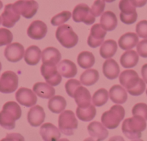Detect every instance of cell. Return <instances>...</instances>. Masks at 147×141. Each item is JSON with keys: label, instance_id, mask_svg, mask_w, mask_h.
Instances as JSON below:
<instances>
[{"label": "cell", "instance_id": "cell-40", "mask_svg": "<svg viewBox=\"0 0 147 141\" xmlns=\"http://www.w3.org/2000/svg\"><path fill=\"white\" fill-rule=\"evenodd\" d=\"M106 7V1L104 0H95L91 7V12L95 17H99L104 11Z\"/></svg>", "mask_w": 147, "mask_h": 141}, {"label": "cell", "instance_id": "cell-34", "mask_svg": "<svg viewBox=\"0 0 147 141\" xmlns=\"http://www.w3.org/2000/svg\"><path fill=\"white\" fill-rule=\"evenodd\" d=\"M96 109L93 105H90L88 107H83V108L79 107L76 108V115L82 121H91L96 117Z\"/></svg>", "mask_w": 147, "mask_h": 141}, {"label": "cell", "instance_id": "cell-10", "mask_svg": "<svg viewBox=\"0 0 147 141\" xmlns=\"http://www.w3.org/2000/svg\"><path fill=\"white\" fill-rule=\"evenodd\" d=\"M16 11L26 19L34 17L39 8V4L34 0H17L13 4Z\"/></svg>", "mask_w": 147, "mask_h": 141}, {"label": "cell", "instance_id": "cell-24", "mask_svg": "<svg viewBox=\"0 0 147 141\" xmlns=\"http://www.w3.org/2000/svg\"><path fill=\"white\" fill-rule=\"evenodd\" d=\"M61 54L57 49L49 47L42 52V61L45 64H57L61 60Z\"/></svg>", "mask_w": 147, "mask_h": 141}, {"label": "cell", "instance_id": "cell-31", "mask_svg": "<svg viewBox=\"0 0 147 141\" xmlns=\"http://www.w3.org/2000/svg\"><path fill=\"white\" fill-rule=\"evenodd\" d=\"M66 105L67 103L64 97L60 95L53 96L48 102V108L52 113L59 114L65 109Z\"/></svg>", "mask_w": 147, "mask_h": 141}, {"label": "cell", "instance_id": "cell-18", "mask_svg": "<svg viewBox=\"0 0 147 141\" xmlns=\"http://www.w3.org/2000/svg\"><path fill=\"white\" fill-rule=\"evenodd\" d=\"M88 132L93 140H103L109 136V132L103 123L97 121L91 122L88 126Z\"/></svg>", "mask_w": 147, "mask_h": 141}, {"label": "cell", "instance_id": "cell-16", "mask_svg": "<svg viewBox=\"0 0 147 141\" xmlns=\"http://www.w3.org/2000/svg\"><path fill=\"white\" fill-rule=\"evenodd\" d=\"M1 17L2 25L7 28H11L20 20V14L14 8L13 4H8L4 7Z\"/></svg>", "mask_w": 147, "mask_h": 141}, {"label": "cell", "instance_id": "cell-20", "mask_svg": "<svg viewBox=\"0 0 147 141\" xmlns=\"http://www.w3.org/2000/svg\"><path fill=\"white\" fill-rule=\"evenodd\" d=\"M75 101L78 107H87L91 105V95L89 90L85 87L80 85L77 88L74 94Z\"/></svg>", "mask_w": 147, "mask_h": 141}, {"label": "cell", "instance_id": "cell-21", "mask_svg": "<svg viewBox=\"0 0 147 141\" xmlns=\"http://www.w3.org/2000/svg\"><path fill=\"white\" fill-rule=\"evenodd\" d=\"M103 73L109 80L116 79L120 75V67L116 60L108 59L103 64Z\"/></svg>", "mask_w": 147, "mask_h": 141}, {"label": "cell", "instance_id": "cell-35", "mask_svg": "<svg viewBox=\"0 0 147 141\" xmlns=\"http://www.w3.org/2000/svg\"><path fill=\"white\" fill-rule=\"evenodd\" d=\"M109 100V92L105 88H100L95 92L92 97L93 105L97 107H100L106 104Z\"/></svg>", "mask_w": 147, "mask_h": 141}, {"label": "cell", "instance_id": "cell-14", "mask_svg": "<svg viewBox=\"0 0 147 141\" xmlns=\"http://www.w3.org/2000/svg\"><path fill=\"white\" fill-rule=\"evenodd\" d=\"M47 33V24L41 20L33 21L27 30L29 37L34 40H40L44 38Z\"/></svg>", "mask_w": 147, "mask_h": 141}, {"label": "cell", "instance_id": "cell-6", "mask_svg": "<svg viewBox=\"0 0 147 141\" xmlns=\"http://www.w3.org/2000/svg\"><path fill=\"white\" fill-rule=\"evenodd\" d=\"M78 126V122L72 110H65L59 115L58 126L63 134L67 136H73L74 134V130L77 129Z\"/></svg>", "mask_w": 147, "mask_h": 141}, {"label": "cell", "instance_id": "cell-44", "mask_svg": "<svg viewBox=\"0 0 147 141\" xmlns=\"http://www.w3.org/2000/svg\"><path fill=\"white\" fill-rule=\"evenodd\" d=\"M131 1L136 7H142L147 3V0H131Z\"/></svg>", "mask_w": 147, "mask_h": 141}, {"label": "cell", "instance_id": "cell-43", "mask_svg": "<svg viewBox=\"0 0 147 141\" xmlns=\"http://www.w3.org/2000/svg\"><path fill=\"white\" fill-rule=\"evenodd\" d=\"M1 140H24V138L18 133H11V134H7L5 138L2 139Z\"/></svg>", "mask_w": 147, "mask_h": 141}, {"label": "cell", "instance_id": "cell-41", "mask_svg": "<svg viewBox=\"0 0 147 141\" xmlns=\"http://www.w3.org/2000/svg\"><path fill=\"white\" fill-rule=\"evenodd\" d=\"M136 32L139 37L147 39V20H142L136 26Z\"/></svg>", "mask_w": 147, "mask_h": 141}, {"label": "cell", "instance_id": "cell-32", "mask_svg": "<svg viewBox=\"0 0 147 141\" xmlns=\"http://www.w3.org/2000/svg\"><path fill=\"white\" fill-rule=\"evenodd\" d=\"M99 80L98 72L94 69H88L82 73L80 77L81 84L85 86H92Z\"/></svg>", "mask_w": 147, "mask_h": 141}, {"label": "cell", "instance_id": "cell-2", "mask_svg": "<svg viewBox=\"0 0 147 141\" xmlns=\"http://www.w3.org/2000/svg\"><path fill=\"white\" fill-rule=\"evenodd\" d=\"M20 106L14 101L6 103L0 112V126L6 130H12L15 128V121L21 117Z\"/></svg>", "mask_w": 147, "mask_h": 141}, {"label": "cell", "instance_id": "cell-38", "mask_svg": "<svg viewBox=\"0 0 147 141\" xmlns=\"http://www.w3.org/2000/svg\"><path fill=\"white\" fill-rule=\"evenodd\" d=\"M13 34L8 29L0 28V47L11 44Z\"/></svg>", "mask_w": 147, "mask_h": 141}, {"label": "cell", "instance_id": "cell-26", "mask_svg": "<svg viewBox=\"0 0 147 141\" xmlns=\"http://www.w3.org/2000/svg\"><path fill=\"white\" fill-rule=\"evenodd\" d=\"M139 36L136 33L127 32L123 34L119 40V46L123 50H129L137 46Z\"/></svg>", "mask_w": 147, "mask_h": 141}, {"label": "cell", "instance_id": "cell-39", "mask_svg": "<svg viewBox=\"0 0 147 141\" xmlns=\"http://www.w3.org/2000/svg\"><path fill=\"white\" fill-rule=\"evenodd\" d=\"M133 115H139L143 117L145 120H147V105L145 103H140L135 105L132 108Z\"/></svg>", "mask_w": 147, "mask_h": 141}, {"label": "cell", "instance_id": "cell-50", "mask_svg": "<svg viewBox=\"0 0 147 141\" xmlns=\"http://www.w3.org/2000/svg\"><path fill=\"white\" fill-rule=\"evenodd\" d=\"M146 95H147V90H146Z\"/></svg>", "mask_w": 147, "mask_h": 141}, {"label": "cell", "instance_id": "cell-1", "mask_svg": "<svg viewBox=\"0 0 147 141\" xmlns=\"http://www.w3.org/2000/svg\"><path fill=\"white\" fill-rule=\"evenodd\" d=\"M119 82L126 91L133 96H139L146 90V84L144 80L139 77L135 70H126L121 73Z\"/></svg>", "mask_w": 147, "mask_h": 141}, {"label": "cell", "instance_id": "cell-12", "mask_svg": "<svg viewBox=\"0 0 147 141\" xmlns=\"http://www.w3.org/2000/svg\"><path fill=\"white\" fill-rule=\"evenodd\" d=\"M107 31L103 28L100 24H95L90 29V32L88 37V44L92 48H96L101 45L104 41Z\"/></svg>", "mask_w": 147, "mask_h": 141}, {"label": "cell", "instance_id": "cell-37", "mask_svg": "<svg viewBox=\"0 0 147 141\" xmlns=\"http://www.w3.org/2000/svg\"><path fill=\"white\" fill-rule=\"evenodd\" d=\"M81 85V83L79 80H76V79H70V80H67L65 83V90L67 94L70 97H74V94L76 90L78 87Z\"/></svg>", "mask_w": 147, "mask_h": 141}, {"label": "cell", "instance_id": "cell-30", "mask_svg": "<svg viewBox=\"0 0 147 141\" xmlns=\"http://www.w3.org/2000/svg\"><path fill=\"white\" fill-rule=\"evenodd\" d=\"M118 45L116 41L113 40H106L100 45V54L103 58L110 59L113 57L117 52Z\"/></svg>", "mask_w": 147, "mask_h": 141}, {"label": "cell", "instance_id": "cell-33", "mask_svg": "<svg viewBox=\"0 0 147 141\" xmlns=\"http://www.w3.org/2000/svg\"><path fill=\"white\" fill-rule=\"evenodd\" d=\"M95 57L93 54L88 51L81 52L78 56L77 62L78 65L83 69H90L94 65Z\"/></svg>", "mask_w": 147, "mask_h": 141}, {"label": "cell", "instance_id": "cell-13", "mask_svg": "<svg viewBox=\"0 0 147 141\" xmlns=\"http://www.w3.org/2000/svg\"><path fill=\"white\" fill-rule=\"evenodd\" d=\"M17 103L25 107H32L37 103V97L33 90L26 87H20L15 94Z\"/></svg>", "mask_w": 147, "mask_h": 141}, {"label": "cell", "instance_id": "cell-47", "mask_svg": "<svg viewBox=\"0 0 147 141\" xmlns=\"http://www.w3.org/2000/svg\"><path fill=\"white\" fill-rule=\"evenodd\" d=\"M2 7H3V3H2V1H1V0H0V9H1L2 8Z\"/></svg>", "mask_w": 147, "mask_h": 141}, {"label": "cell", "instance_id": "cell-36", "mask_svg": "<svg viewBox=\"0 0 147 141\" xmlns=\"http://www.w3.org/2000/svg\"><path fill=\"white\" fill-rule=\"evenodd\" d=\"M71 17V13L69 11H63L51 19V24L53 26L63 25L64 23L68 21Z\"/></svg>", "mask_w": 147, "mask_h": 141}, {"label": "cell", "instance_id": "cell-11", "mask_svg": "<svg viewBox=\"0 0 147 141\" xmlns=\"http://www.w3.org/2000/svg\"><path fill=\"white\" fill-rule=\"evenodd\" d=\"M42 75L47 83L52 86H57L62 81V75L58 72L56 64L42 63L40 67Z\"/></svg>", "mask_w": 147, "mask_h": 141}, {"label": "cell", "instance_id": "cell-4", "mask_svg": "<svg viewBox=\"0 0 147 141\" xmlns=\"http://www.w3.org/2000/svg\"><path fill=\"white\" fill-rule=\"evenodd\" d=\"M125 116V110L120 105L112 106L108 111L103 113L101 122L103 126L109 129L116 128L123 120Z\"/></svg>", "mask_w": 147, "mask_h": 141}, {"label": "cell", "instance_id": "cell-27", "mask_svg": "<svg viewBox=\"0 0 147 141\" xmlns=\"http://www.w3.org/2000/svg\"><path fill=\"white\" fill-rule=\"evenodd\" d=\"M100 25L106 31H113L116 28L118 19L116 14L111 11H107L101 14L100 19Z\"/></svg>", "mask_w": 147, "mask_h": 141}, {"label": "cell", "instance_id": "cell-3", "mask_svg": "<svg viewBox=\"0 0 147 141\" xmlns=\"http://www.w3.org/2000/svg\"><path fill=\"white\" fill-rule=\"evenodd\" d=\"M146 128V120L139 115L126 118L122 124V132L127 138L131 140H140L142 133Z\"/></svg>", "mask_w": 147, "mask_h": 141}, {"label": "cell", "instance_id": "cell-22", "mask_svg": "<svg viewBox=\"0 0 147 141\" xmlns=\"http://www.w3.org/2000/svg\"><path fill=\"white\" fill-rule=\"evenodd\" d=\"M109 97L113 103L116 104H123L128 99L127 91L119 85H115L109 90Z\"/></svg>", "mask_w": 147, "mask_h": 141}, {"label": "cell", "instance_id": "cell-42", "mask_svg": "<svg viewBox=\"0 0 147 141\" xmlns=\"http://www.w3.org/2000/svg\"><path fill=\"white\" fill-rule=\"evenodd\" d=\"M136 50L139 55L144 58H147V39L142 40L138 43Z\"/></svg>", "mask_w": 147, "mask_h": 141}, {"label": "cell", "instance_id": "cell-15", "mask_svg": "<svg viewBox=\"0 0 147 141\" xmlns=\"http://www.w3.org/2000/svg\"><path fill=\"white\" fill-rule=\"evenodd\" d=\"M24 48L19 42L8 44L4 50V57L11 62H17L22 59L24 54Z\"/></svg>", "mask_w": 147, "mask_h": 141}, {"label": "cell", "instance_id": "cell-48", "mask_svg": "<svg viewBox=\"0 0 147 141\" xmlns=\"http://www.w3.org/2000/svg\"><path fill=\"white\" fill-rule=\"evenodd\" d=\"M1 22H2V20H1V17H0V24H1Z\"/></svg>", "mask_w": 147, "mask_h": 141}, {"label": "cell", "instance_id": "cell-23", "mask_svg": "<svg viewBox=\"0 0 147 141\" xmlns=\"http://www.w3.org/2000/svg\"><path fill=\"white\" fill-rule=\"evenodd\" d=\"M60 74L65 78H71L77 75L78 70L76 64L69 60H63L57 64Z\"/></svg>", "mask_w": 147, "mask_h": 141}, {"label": "cell", "instance_id": "cell-8", "mask_svg": "<svg viewBox=\"0 0 147 141\" xmlns=\"http://www.w3.org/2000/svg\"><path fill=\"white\" fill-rule=\"evenodd\" d=\"M73 19L76 22H83L87 25H91L96 21L90 7L84 3L76 6L73 11Z\"/></svg>", "mask_w": 147, "mask_h": 141}, {"label": "cell", "instance_id": "cell-49", "mask_svg": "<svg viewBox=\"0 0 147 141\" xmlns=\"http://www.w3.org/2000/svg\"><path fill=\"white\" fill-rule=\"evenodd\" d=\"M1 62H0V71H1Z\"/></svg>", "mask_w": 147, "mask_h": 141}, {"label": "cell", "instance_id": "cell-5", "mask_svg": "<svg viewBox=\"0 0 147 141\" xmlns=\"http://www.w3.org/2000/svg\"><path fill=\"white\" fill-rule=\"evenodd\" d=\"M55 37L59 42L65 48L74 47L78 42V36L69 24H63L55 32Z\"/></svg>", "mask_w": 147, "mask_h": 141}, {"label": "cell", "instance_id": "cell-19", "mask_svg": "<svg viewBox=\"0 0 147 141\" xmlns=\"http://www.w3.org/2000/svg\"><path fill=\"white\" fill-rule=\"evenodd\" d=\"M40 134L42 139L45 141H56L60 139V129L50 123H46L40 127Z\"/></svg>", "mask_w": 147, "mask_h": 141}, {"label": "cell", "instance_id": "cell-46", "mask_svg": "<svg viewBox=\"0 0 147 141\" xmlns=\"http://www.w3.org/2000/svg\"><path fill=\"white\" fill-rule=\"evenodd\" d=\"M105 1H106V2H108V3H111V2H113V1H114L115 0H104Z\"/></svg>", "mask_w": 147, "mask_h": 141}, {"label": "cell", "instance_id": "cell-17", "mask_svg": "<svg viewBox=\"0 0 147 141\" xmlns=\"http://www.w3.org/2000/svg\"><path fill=\"white\" fill-rule=\"evenodd\" d=\"M45 119V113L42 107L40 105L32 106L27 113V121L32 127H39Z\"/></svg>", "mask_w": 147, "mask_h": 141}, {"label": "cell", "instance_id": "cell-28", "mask_svg": "<svg viewBox=\"0 0 147 141\" xmlns=\"http://www.w3.org/2000/svg\"><path fill=\"white\" fill-rule=\"evenodd\" d=\"M41 50L37 46H30L24 52V61L29 65H36L41 59Z\"/></svg>", "mask_w": 147, "mask_h": 141}, {"label": "cell", "instance_id": "cell-9", "mask_svg": "<svg viewBox=\"0 0 147 141\" xmlns=\"http://www.w3.org/2000/svg\"><path fill=\"white\" fill-rule=\"evenodd\" d=\"M18 76L13 71H6L0 77V92L1 93H12L18 87Z\"/></svg>", "mask_w": 147, "mask_h": 141}, {"label": "cell", "instance_id": "cell-29", "mask_svg": "<svg viewBox=\"0 0 147 141\" xmlns=\"http://www.w3.org/2000/svg\"><path fill=\"white\" fill-rule=\"evenodd\" d=\"M139 54L134 50H128L121 55L120 63L126 69L134 67L139 62Z\"/></svg>", "mask_w": 147, "mask_h": 141}, {"label": "cell", "instance_id": "cell-25", "mask_svg": "<svg viewBox=\"0 0 147 141\" xmlns=\"http://www.w3.org/2000/svg\"><path fill=\"white\" fill-rule=\"evenodd\" d=\"M33 91L37 95L44 99H50L55 94L53 86L45 83H36L33 85Z\"/></svg>", "mask_w": 147, "mask_h": 141}, {"label": "cell", "instance_id": "cell-7", "mask_svg": "<svg viewBox=\"0 0 147 141\" xmlns=\"http://www.w3.org/2000/svg\"><path fill=\"white\" fill-rule=\"evenodd\" d=\"M119 7L121 10L120 19L126 24H131L136 21L138 14L136 7L133 4L131 0H121Z\"/></svg>", "mask_w": 147, "mask_h": 141}, {"label": "cell", "instance_id": "cell-45", "mask_svg": "<svg viewBox=\"0 0 147 141\" xmlns=\"http://www.w3.org/2000/svg\"><path fill=\"white\" fill-rule=\"evenodd\" d=\"M142 75L144 81L147 84V64H144L142 67Z\"/></svg>", "mask_w": 147, "mask_h": 141}]
</instances>
